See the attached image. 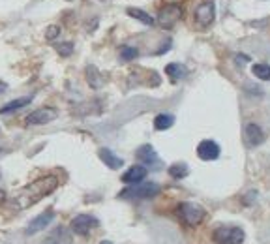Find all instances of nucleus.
<instances>
[{
  "instance_id": "0eeeda50",
  "label": "nucleus",
  "mask_w": 270,
  "mask_h": 244,
  "mask_svg": "<svg viewBox=\"0 0 270 244\" xmlns=\"http://www.w3.org/2000/svg\"><path fill=\"white\" fill-rule=\"evenodd\" d=\"M220 154H222V149L212 139H204L197 145V156L203 162H214V160L220 158Z\"/></svg>"
},
{
  "instance_id": "ddd939ff",
  "label": "nucleus",
  "mask_w": 270,
  "mask_h": 244,
  "mask_svg": "<svg viewBox=\"0 0 270 244\" xmlns=\"http://www.w3.org/2000/svg\"><path fill=\"white\" fill-rule=\"evenodd\" d=\"M43 244H72V233H70L68 227L59 225V227H55V229L47 235Z\"/></svg>"
},
{
  "instance_id": "f3484780",
  "label": "nucleus",
  "mask_w": 270,
  "mask_h": 244,
  "mask_svg": "<svg viewBox=\"0 0 270 244\" xmlns=\"http://www.w3.org/2000/svg\"><path fill=\"white\" fill-rule=\"evenodd\" d=\"M30 102H32V98H30V96H25V98L12 100V102H8V104H6V106H4V107H0V113H2V115H8V113L17 111V109H21V107L28 106Z\"/></svg>"
},
{
  "instance_id": "bb28decb",
  "label": "nucleus",
  "mask_w": 270,
  "mask_h": 244,
  "mask_svg": "<svg viewBox=\"0 0 270 244\" xmlns=\"http://www.w3.org/2000/svg\"><path fill=\"white\" fill-rule=\"evenodd\" d=\"M2 152H4V149H0V154H2Z\"/></svg>"
},
{
  "instance_id": "f8f14e48",
  "label": "nucleus",
  "mask_w": 270,
  "mask_h": 244,
  "mask_svg": "<svg viewBox=\"0 0 270 244\" xmlns=\"http://www.w3.org/2000/svg\"><path fill=\"white\" fill-rule=\"evenodd\" d=\"M55 220V211H45V212H41L40 216H36L30 222V225L27 227V235H36V233H40V231H43L47 227V225L51 224Z\"/></svg>"
},
{
  "instance_id": "6e6552de",
  "label": "nucleus",
  "mask_w": 270,
  "mask_h": 244,
  "mask_svg": "<svg viewBox=\"0 0 270 244\" xmlns=\"http://www.w3.org/2000/svg\"><path fill=\"white\" fill-rule=\"evenodd\" d=\"M57 109L53 107H41V109H36L34 113H30L27 117V124L38 126V124H47V122H53L57 119Z\"/></svg>"
},
{
  "instance_id": "b1692460",
  "label": "nucleus",
  "mask_w": 270,
  "mask_h": 244,
  "mask_svg": "<svg viewBox=\"0 0 270 244\" xmlns=\"http://www.w3.org/2000/svg\"><path fill=\"white\" fill-rule=\"evenodd\" d=\"M57 49H59V53L62 55V57H70V55H72V51H73V45H72V43H60Z\"/></svg>"
},
{
  "instance_id": "4468645a",
  "label": "nucleus",
  "mask_w": 270,
  "mask_h": 244,
  "mask_svg": "<svg viewBox=\"0 0 270 244\" xmlns=\"http://www.w3.org/2000/svg\"><path fill=\"white\" fill-rule=\"evenodd\" d=\"M148 175V169L145 165H132L128 171L122 175V182L126 184H137V182H143Z\"/></svg>"
},
{
  "instance_id": "423d86ee",
  "label": "nucleus",
  "mask_w": 270,
  "mask_h": 244,
  "mask_svg": "<svg viewBox=\"0 0 270 244\" xmlns=\"http://www.w3.org/2000/svg\"><path fill=\"white\" fill-rule=\"evenodd\" d=\"M98 225H99V220L90 216V214H79V216H75L72 220V231L75 235H81V237L88 235V233L92 229H96Z\"/></svg>"
},
{
  "instance_id": "412c9836",
  "label": "nucleus",
  "mask_w": 270,
  "mask_h": 244,
  "mask_svg": "<svg viewBox=\"0 0 270 244\" xmlns=\"http://www.w3.org/2000/svg\"><path fill=\"white\" fill-rule=\"evenodd\" d=\"M251 72H253V75H255L257 79L270 81V66L268 64H253V66H251Z\"/></svg>"
},
{
  "instance_id": "f257e3e1",
  "label": "nucleus",
  "mask_w": 270,
  "mask_h": 244,
  "mask_svg": "<svg viewBox=\"0 0 270 244\" xmlns=\"http://www.w3.org/2000/svg\"><path fill=\"white\" fill-rule=\"evenodd\" d=\"M59 188V178L55 175H47V177L36 178L34 182H30L28 186H25L23 190L15 196V205L19 209H28L36 205L38 201H41L43 198H47L49 193H53Z\"/></svg>"
},
{
  "instance_id": "9d476101",
  "label": "nucleus",
  "mask_w": 270,
  "mask_h": 244,
  "mask_svg": "<svg viewBox=\"0 0 270 244\" xmlns=\"http://www.w3.org/2000/svg\"><path fill=\"white\" fill-rule=\"evenodd\" d=\"M135 156H137L141 162L145 165H148V167H152V169H158V167H161V162H159V156L158 152L154 151V147L152 145H143L139 147L137 152H135Z\"/></svg>"
},
{
  "instance_id": "7ed1b4c3",
  "label": "nucleus",
  "mask_w": 270,
  "mask_h": 244,
  "mask_svg": "<svg viewBox=\"0 0 270 244\" xmlns=\"http://www.w3.org/2000/svg\"><path fill=\"white\" fill-rule=\"evenodd\" d=\"M212 238L218 244H242L244 238H246V233L237 225H220L214 229Z\"/></svg>"
},
{
  "instance_id": "6ab92c4d",
  "label": "nucleus",
  "mask_w": 270,
  "mask_h": 244,
  "mask_svg": "<svg viewBox=\"0 0 270 244\" xmlns=\"http://www.w3.org/2000/svg\"><path fill=\"white\" fill-rule=\"evenodd\" d=\"M165 73H167L173 81H180L188 75V70H186V66H182V64H175V62H173V64H167V66H165Z\"/></svg>"
},
{
  "instance_id": "1a4fd4ad",
  "label": "nucleus",
  "mask_w": 270,
  "mask_h": 244,
  "mask_svg": "<svg viewBox=\"0 0 270 244\" xmlns=\"http://www.w3.org/2000/svg\"><path fill=\"white\" fill-rule=\"evenodd\" d=\"M264 139H266V135H264L261 126L253 124V122L246 124V128H244V141H246V145L259 147L261 143H264Z\"/></svg>"
},
{
  "instance_id": "2eb2a0df",
  "label": "nucleus",
  "mask_w": 270,
  "mask_h": 244,
  "mask_svg": "<svg viewBox=\"0 0 270 244\" xmlns=\"http://www.w3.org/2000/svg\"><path fill=\"white\" fill-rule=\"evenodd\" d=\"M98 156H99V160L109 167V169H120V167L124 165V160L119 158L111 149H99Z\"/></svg>"
},
{
  "instance_id": "dca6fc26",
  "label": "nucleus",
  "mask_w": 270,
  "mask_h": 244,
  "mask_svg": "<svg viewBox=\"0 0 270 244\" xmlns=\"http://www.w3.org/2000/svg\"><path fill=\"white\" fill-rule=\"evenodd\" d=\"M173 124H175V117H173L171 113H159L158 117L154 119V128H156L158 132L169 130Z\"/></svg>"
},
{
  "instance_id": "f03ea898",
  "label": "nucleus",
  "mask_w": 270,
  "mask_h": 244,
  "mask_svg": "<svg viewBox=\"0 0 270 244\" xmlns=\"http://www.w3.org/2000/svg\"><path fill=\"white\" fill-rule=\"evenodd\" d=\"M159 184L156 182H137V184H133L132 188H126L119 193V198H124V199H150L154 196H158L159 193Z\"/></svg>"
},
{
  "instance_id": "aec40b11",
  "label": "nucleus",
  "mask_w": 270,
  "mask_h": 244,
  "mask_svg": "<svg viewBox=\"0 0 270 244\" xmlns=\"http://www.w3.org/2000/svg\"><path fill=\"white\" fill-rule=\"evenodd\" d=\"M167 173H169L173 178H186L188 173H190V167H188L184 162H178V164H173L171 167L167 169Z\"/></svg>"
},
{
  "instance_id": "5701e85b",
  "label": "nucleus",
  "mask_w": 270,
  "mask_h": 244,
  "mask_svg": "<svg viewBox=\"0 0 270 244\" xmlns=\"http://www.w3.org/2000/svg\"><path fill=\"white\" fill-rule=\"evenodd\" d=\"M137 55H139V51L135 49V47H130V45L120 47V57H122L124 60H133Z\"/></svg>"
},
{
  "instance_id": "39448f33",
  "label": "nucleus",
  "mask_w": 270,
  "mask_h": 244,
  "mask_svg": "<svg viewBox=\"0 0 270 244\" xmlns=\"http://www.w3.org/2000/svg\"><path fill=\"white\" fill-rule=\"evenodd\" d=\"M182 14H184L182 6H178V4H169V6H165L159 10L156 21H158V25L161 28H173L178 21L182 19Z\"/></svg>"
},
{
  "instance_id": "a211bd4d",
  "label": "nucleus",
  "mask_w": 270,
  "mask_h": 244,
  "mask_svg": "<svg viewBox=\"0 0 270 244\" xmlns=\"http://www.w3.org/2000/svg\"><path fill=\"white\" fill-rule=\"evenodd\" d=\"M126 14L133 17V19H137L139 23H143V25H154V17L150 14H146L145 10H139V8H128L126 10Z\"/></svg>"
},
{
  "instance_id": "20e7f679",
  "label": "nucleus",
  "mask_w": 270,
  "mask_h": 244,
  "mask_svg": "<svg viewBox=\"0 0 270 244\" xmlns=\"http://www.w3.org/2000/svg\"><path fill=\"white\" fill-rule=\"evenodd\" d=\"M178 216H180V220H182L184 224L193 227V225H199L203 222L204 216H206V212H204V209L201 205L191 203V201H184V203L178 205Z\"/></svg>"
},
{
  "instance_id": "a878e982",
  "label": "nucleus",
  "mask_w": 270,
  "mask_h": 244,
  "mask_svg": "<svg viewBox=\"0 0 270 244\" xmlns=\"http://www.w3.org/2000/svg\"><path fill=\"white\" fill-rule=\"evenodd\" d=\"M6 88H8V85H6V83H0V92H4Z\"/></svg>"
},
{
  "instance_id": "393cba45",
  "label": "nucleus",
  "mask_w": 270,
  "mask_h": 244,
  "mask_svg": "<svg viewBox=\"0 0 270 244\" xmlns=\"http://www.w3.org/2000/svg\"><path fill=\"white\" fill-rule=\"evenodd\" d=\"M59 34H60V27H49V28L45 30V38H47L49 41H53L55 38L59 36Z\"/></svg>"
},
{
  "instance_id": "4be33fe9",
  "label": "nucleus",
  "mask_w": 270,
  "mask_h": 244,
  "mask_svg": "<svg viewBox=\"0 0 270 244\" xmlns=\"http://www.w3.org/2000/svg\"><path fill=\"white\" fill-rule=\"evenodd\" d=\"M86 77H88V83H90L94 88H99V86H101V77H99L98 70L94 66H90L86 70Z\"/></svg>"
},
{
  "instance_id": "9b49d317",
  "label": "nucleus",
  "mask_w": 270,
  "mask_h": 244,
  "mask_svg": "<svg viewBox=\"0 0 270 244\" xmlns=\"http://www.w3.org/2000/svg\"><path fill=\"white\" fill-rule=\"evenodd\" d=\"M214 17H216V8H214V2H212V0L203 2V4L195 10V21H197L199 25H203V27H208L212 21H214Z\"/></svg>"
}]
</instances>
